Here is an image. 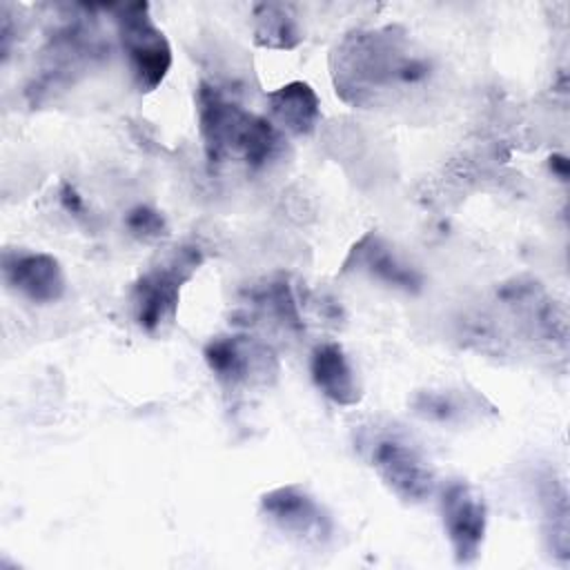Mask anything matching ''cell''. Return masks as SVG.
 Wrapping results in <instances>:
<instances>
[{
	"mask_svg": "<svg viewBox=\"0 0 570 570\" xmlns=\"http://www.w3.org/2000/svg\"><path fill=\"white\" fill-rule=\"evenodd\" d=\"M336 87L354 105H363L383 85H414L430 73L425 60L401 51V38L392 29L354 33L336 51Z\"/></svg>",
	"mask_w": 570,
	"mask_h": 570,
	"instance_id": "cell-2",
	"label": "cell"
},
{
	"mask_svg": "<svg viewBox=\"0 0 570 570\" xmlns=\"http://www.w3.org/2000/svg\"><path fill=\"white\" fill-rule=\"evenodd\" d=\"M441 514L456 563H472L481 552L488 528L483 499L468 483L454 481L441 494Z\"/></svg>",
	"mask_w": 570,
	"mask_h": 570,
	"instance_id": "cell-5",
	"label": "cell"
},
{
	"mask_svg": "<svg viewBox=\"0 0 570 570\" xmlns=\"http://www.w3.org/2000/svg\"><path fill=\"white\" fill-rule=\"evenodd\" d=\"M372 465L383 483L403 501L419 503L432 494L434 474L428 461L401 439H379L372 445Z\"/></svg>",
	"mask_w": 570,
	"mask_h": 570,
	"instance_id": "cell-6",
	"label": "cell"
},
{
	"mask_svg": "<svg viewBox=\"0 0 570 570\" xmlns=\"http://www.w3.org/2000/svg\"><path fill=\"white\" fill-rule=\"evenodd\" d=\"M261 510L278 530L292 537L321 541L330 534L327 514L298 485H283L269 490L261 499Z\"/></svg>",
	"mask_w": 570,
	"mask_h": 570,
	"instance_id": "cell-8",
	"label": "cell"
},
{
	"mask_svg": "<svg viewBox=\"0 0 570 570\" xmlns=\"http://www.w3.org/2000/svg\"><path fill=\"white\" fill-rule=\"evenodd\" d=\"M550 167H552V171H554L561 180L568 178V160H566L563 156H552V158H550Z\"/></svg>",
	"mask_w": 570,
	"mask_h": 570,
	"instance_id": "cell-16",
	"label": "cell"
},
{
	"mask_svg": "<svg viewBox=\"0 0 570 570\" xmlns=\"http://www.w3.org/2000/svg\"><path fill=\"white\" fill-rule=\"evenodd\" d=\"M350 258H354L358 267L367 269L372 276L385 281L387 285L401 287L405 292H416L421 287V276L401 263L394 252L374 234H367L363 240H358Z\"/></svg>",
	"mask_w": 570,
	"mask_h": 570,
	"instance_id": "cell-12",
	"label": "cell"
},
{
	"mask_svg": "<svg viewBox=\"0 0 570 570\" xmlns=\"http://www.w3.org/2000/svg\"><path fill=\"white\" fill-rule=\"evenodd\" d=\"M203 354L216 379L227 385L247 383L256 370L267 374V352L256 350L243 336H216L205 345Z\"/></svg>",
	"mask_w": 570,
	"mask_h": 570,
	"instance_id": "cell-10",
	"label": "cell"
},
{
	"mask_svg": "<svg viewBox=\"0 0 570 570\" xmlns=\"http://www.w3.org/2000/svg\"><path fill=\"white\" fill-rule=\"evenodd\" d=\"M4 283L31 303H56L67 289L58 258L45 252L7 249L2 256Z\"/></svg>",
	"mask_w": 570,
	"mask_h": 570,
	"instance_id": "cell-7",
	"label": "cell"
},
{
	"mask_svg": "<svg viewBox=\"0 0 570 570\" xmlns=\"http://www.w3.org/2000/svg\"><path fill=\"white\" fill-rule=\"evenodd\" d=\"M116 22L138 89L154 91L171 67V47L165 33L156 27L149 4H122L116 13Z\"/></svg>",
	"mask_w": 570,
	"mask_h": 570,
	"instance_id": "cell-4",
	"label": "cell"
},
{
	"mask_svg": "<svg viewBox=\"0 0 570 570\" xmlns=\"http://www.w3.org/2000/svg\"><path fill=\"white\" fill-rule=\"evenodd\" d=\"M254 40L267 49H294L303 33L289 4L263 2L254 7Z\"/></svg>",
	"mask_w": 570,
	"mask_h": 570,
	"instance_id": "cell-13",
	"label": "cell"
},
{
	"mask_svg": "<svg viewBox=\"0 0 570 570\" xmlns=\"http://www.w3.org/2000/svg\"><path fill=\"white\" fill-rule=\"evenodd\" d=\"M274 120L294 136H307L321 120V102L307 82L294 80L267 96Z\"/></svg>",
	"mask_w": 570,
	"mask_h": 570,
	"instance_id": "cell-11",
	"label": "cell"
},
{
	"mask_svg": "<svg viewBox=\"0 0 570 570\" xmlns=\"http://www.w3.org/2000/svg\"><path fill=\"white\" fill-rule=\"evenodd\" d=\"M200 263L203 254L198 247H180L169 261L151 267L136 281L131 289V305L136 323L145 332L156 334L165 325L174 323L180 287L191 278Z\"/></svg>",
	"mask_w": 570,
	"mask_h": 570,
	"instance_id": "cell-3",
	"label": "cell"
},
{
	"mask_svg": "<svg viewBox=\"0 0 570 570\" xmlns=\"http://www.w3.org/2000/svg\"><path fill=\"white\" fill-rule=\"evenodd\" d=\"M60 200H62L65 209H67L69 214H73V216H80V214H82V209H85L80 194H78V191H76V187H73V185H69V183H65V185H62V189H60Z\"/></svg>",
	"mask_w": 570,
	"mask_h": 570,
	"instance_id": "cell-15",
	"label": "cell"
},
{
	"mask_svg": "<svg viewBox=\"0 0 570 570\" xmlns=\"http://www.w3.org/2000/svg\"><path fill=\"white\" fill-rule=\"evenodd\" d=\"M125 225L129 227L131 234H136L140 238H158L167 229L160 212H156L147 205H138V207L129 209V214L125 216Z\"/></svg>",
	"mask_w": 570,
	"mask_h": 570,
	"instance_id": "cell-14",
	"label": "cell"
},
{
	"mask_svg": "<svg viewBox=\"0 0 570 570\" xmlns=\"http://www.w3.org/2000/svg\"><path fill=\"white\" fill-rule=\"evenodd\" d=\"M196 105L198 129L209 163H223L236 154L247 167L261 169L281 156L285 147L281 129L227 100L212 85L203 82L198 87Z\"/></svg>",
	"mask_w": 570,
	"mask_h": 570,
	"instance_id": "cell-1",
	"label": "cell"
},
{
	"mask_svg": "<svg viewBox=\"0 0 570 570\" xmlns=\"http://www.w3.org/2000/svg\"><path fill=\"white\" fill-rule=\"evenodd\" d=\"M309 372L314 385L336 405H356L361 401V387L356 372L345 352L336 343H321L309 358Z\"/></svg>",
	"mask_w": 570,
	"mask_h": 570,
	"instance_id": "cell-9",
	"label": "cell"
}]
</instances>
